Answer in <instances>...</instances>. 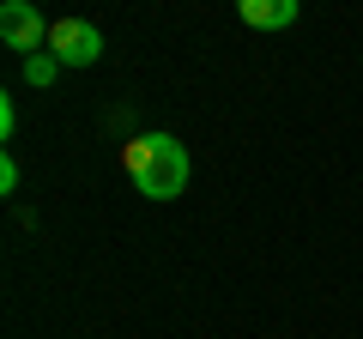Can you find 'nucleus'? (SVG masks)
Segmentation results:
<instances>
[{"label": "nucleus", "instance_id": "f257e3e1", "mask_svg": "<svg viewBox=\"0 0 363 339\" xmlns=\"http://www.w3.org/2000/svg\"><path fill=\"white\" fill-rule=\"evenodd\" d=\"M121 164H128L133 188H140L145 200H176L182 188H188V176H194L188 145H182L176 133H133V140L121 145Z\"/></svg>", "mask_w": 363, "mask_h": 339}, {"label": "nucleus", "instance_id": "f03ea898", "mask_svg": "<svg viewBox=\"0 0 363 339\" xmlns=\"http://www.w3.org/2000/svg\"><path fill=\"white\" fill-rule=\"evenodd\" d=\"M49 30H55V25L30 6V0H6V6H0V43H6V49H18L25 61L49 49Z\"/></svg>", "mask_w": 363, "mask_h": 339}, {"label": "nucleus", "instance_id": "7ed1b4c3", "mask_svg": "<svg viewBox=\"0 0 363 339\" xmlns=\"http://www.w3.org/2000/svg\"><path fill=\"white\" fill-rule=\"evenodd\" d=\"M49 55H55L61 67H91L97 55H104V30L85 25V18H55V30H49Z\"/></svg>", "mask_w": 363, "mask_h": 339}, {"label": "nucleus", "instance_id": "20e7f679", "mask_svg": "<svg viewBox=\"0 0 363 339\" xmlns=\"http://www.w3.org/2000/svg\"><path fill=\"white\" fill-rule=\"evenodd\" d=\"M242 13V25H255V30H285V25H297V0H242L236 6Z\"/></svg>", "mask_w": 363, "mask_h": 339}, {"label": "nucleus", "instance_id": "39448f33", "mask_svg": "<svg viewBox=\"0 0 363 339\" xmlns=\"http://www.w3.org/2000/svg\"><path fill=\"white\" fill-rule=\"evenodd\" d=\"M55 73H61V61H55L49 49H43V55H30V61H25V85H37V91H43V85H49Z\"/></svg>", "mask_w": 363, "mask_h": 339}, {"label": "nucleus", "instance_id": "423d86ee", "mask_svg": "<svg viewBox=\"0 0 363 339\" xmlns=\"http://www.w3.org/2000/svg\"><path fill=\"white\" fill-rule=\"evenodd\" d=\"M0 188H6V194L18 188V164H13V157H0Z\"/></svg>", "mask_w": 363, "mask_h": 339}, {"label": "nucleus", "instance_id": "0eeeda50", "mask_svg": "<svg viewBox=\"0 0 363 339\" xmlns=\"http://www.w3.org/2000/svg\"><path fill=\"white\" fill-rule=\"evenodd\" d=\"M13 128H18V109H13V104H0V140H13Z\"/></svg>", "mask_w": 363, "mask_h": 339}]
</instances>
